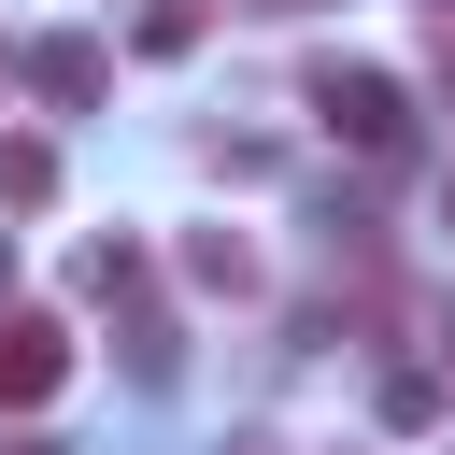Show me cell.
Masks as SVG:
<instances>
[{"label":"cell","mask_w":455,"mask_h":455,"mask_svg":"<svg viewBox=\"0 0 455 455\" xmlns=\"http://www.w3.org/2000/svg\"><path fill=\"white\" fill-rule=\"evenodd\" d=\"M313 128H327V142H355V156H398V142H412V100H398V71L327 57V71H313Z\"/></svg>","instance_id":"cell-1"},{"label":"cell","mask_w":455,"mask_h":455,"mask_svg":"<svg viewBox=\"0 0 455 455\" xmlns=\"http://www.w3.org/2000/svg\"><path fill=\"white\" fill-rule=\"evenodd\" d=\"M71 384V327L57 313H0V398L28 412V398H57Z\"/></svg>","instance_id":"cell-2"},{"label":"cell","mask_w":455,"mask_h":455,"mask_svg":"<svg viewBox=\"0 0 455 455\" xmlns=\"http://www.w3.org/2000/svg\"><path fill=\"white\" fill-rule=\"evenodd\" d=\"M100 85H114V57H100L85 28H57V43H28V100H57V114H85Z\"/></svg>","instance_id":"cell-3"},{"label":"cell","mask_w":455,"mask_h":455,"mask_svg":"<svg viewBox=\"0 0 455 455\" xmlns=\"http://www.w3.org/2000/svg\"><path fill=\"white\" fill-rule=\"evenodd\" d=\"M185 284H199V299H256V242H242V228H199V242H185Z\"/></svg>","instance_id":"cell-4"},{"label":"cell","mask_w":455,"mask_h":455,"mask_svg":"<svg viewBox=\"0 0 455 455\" xmlns=\"http://www.w3.org/2000/svg\"><path fill=\"white\" fill-rule=\"evenodd\" d=\"M71 299L128 313V299H142V242H85V256H71Z\"/></svg>","instance_id":"cell-5"},{"label":"cell","mask_w":455,"mask_h":455,"mask_svg":"<svg viewBox=\"0 0 455 455\" xmlns=\"http://www.w3.org/2000/svg\"><path fill=\"white\" fill-rule=\"evenodd\" d=\"M199 28H213V0H142L128 43H142V57H199Z\"/></svg>","instance_id":"cell-6"},{"label":"cell","mask_w":455,"mask_h":455,"mask_svg":"<svg viewBox=\"0 0 455 455\" xmlns=\"http://www.w3.org/2000/svg\"><path fill=\"white\" fill-rule=\"evenodd\" d=\"M0 199L43 213V199H57V142H0Z\"/></svg>","instance_id":"cell-7"},{"label":"cell","mask_w":455,"mask_h":455,"mask_svg":"<svg viewBox=\"0 0 455 455\" xmlns=\"http://www.w3.org/2000/svg\"><path fill=\"white\" fill-rule=\"evenodd\" d=\"M128 370H142V384H171V370H185V341H171V313H128Z\"/></svg>","instance_id":"cell-8"},{"label":"cell","mask_w":455,"mask_h":455,"mask_svg":"<svg viewBox=\"0 0 455 455\" xmlns=\"http://www.w3.org/2000/svg\"><path fill=\"white\" fill-rule=\"evenodd\" d=\"M384 427H441V370H384Z\"/></svg>","instance_id":"cell-9"},{"label":"cell","mask_w":455,"mask_h":455,"mask_svg":"<svg viewBox=\"0 0 455 455\" xmlns=\"http://www.w3.org/2000/svg\"><path fill=\"white\" fill-rule=\"evenodd\" d=\"M0 455H71V441H43V427H14V441H0Z\"/></svg>","instance_id":"cell-10"},{"label":"cell","mask_w":455,"mask_h":455,"mask_svg":"<svg viewBox=\"0 0 455 455\" xmlns=\"http://www.w3.org/2000/svg\"><path fill=\"white\" fill-rule=\"evenodd\" d=\"M441 228H455V171H441Z\"/></svg>","instance_id":"cell-11"},{"label":"cell","mask_w":455,"mask_h":455,"mask_svg":"<svg viewBox=\"0 0 455 455\" xmlns=\"http://www.w3.org/2000/svg\"><path fill=\"white\" fill-rule=\"evenodd\" d=\"M256 14H313V0H256Z\"/></svg>","instance_id":"cell-12"},{"label":"cell","mask_w":455,"mask_h":455,"mask_svg":"<svg viewBox=\"0 0 455 455\" xmlns=\"http://www.w3.org/2000/svg\"><path fill=\"white\" fill-rule=\"evenodd\" d=\"M441 355H455V341H441Z\"/></svg>","instance_id":"cell-13"}]
</instances>
